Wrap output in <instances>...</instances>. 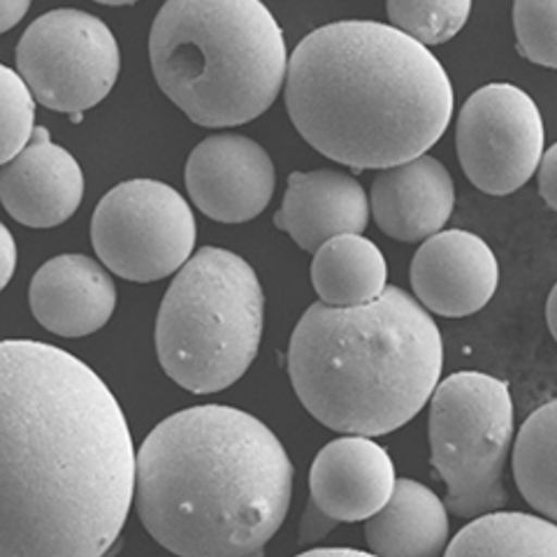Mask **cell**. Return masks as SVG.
I'll return each instance as SVG.
<instances>
[{"label":"cell","mask_w":557,"mask_h":557,"mask_svg":"<svg viewBox=\"0 0 557 557\" xmlns=\"http://www.w3.org/2000/svg\"><path fill=\"white\" fill-rule=\"evenodd\" d=\"M0 407V557L112 553L137 453L108 383L59 346L8 339Z\"/></svg>","instance_id":"1"},{"label":"cell","mask_w":557,"mask_h":557,"mask_svg":"<svg viewBox=\"0 0 557 557\" xmlns=\"http://www.w3.org/2000/svg\"><path fill=\"white\" fill-rule=\"evenodd\" d=\"M290 495L284 444L235 407L172 413L137 450V516L177 557H263Z\"/></svg>","instance_id":"2"},{"label":"cell","mask_w":557,"mask_h":557,"mask_svg":"<svg viewBox=\"0 0 557 557\" xmlns=\"http://www.w3.org/2000/svg\"><path fill=\"white\" fill-rule=\"evenodd\" d=\"M293 126L325 159L388 170L421 159L453 116V84L440 59L379 22H335L295 47L286 75Z\"/></svg>","instance_id":"3"},{"label":"cell","mask_w":557,"mask_h":557,"mask_svg":"<svg viewBox=\"0 0 557 557\" xmlns=\"http://www.w3.org/2000/svg\"><path fill=\"white\" fill-rule=\"evenodd\" d=\"M442 368L437 323L397 286L364 307L311 305L288 346V374L302 407L330 430L372 440L421 413Z\"/></svg>","instance_id":"4"},{"label":"cell","mask_w":557,"mask_h":557,"mask_svg":"<svg viewBox=\"0 0 557 557\" xmlns=\"http://www.w3.org/2000/svg\"><path fill=\"white\" fill-rule=\"evenodd\" d=\"M153 77L205 128H233L265 114L286 86L288 49L258 0H170L149 35Z\"/></svg>","instance_id":"5"},{"label":"cell","mask_w":557,"mask_h":557,"mask_svg":"<svg viewBox=\"0 0 557 557\" xmlns=\"http://www.w3.org/2000/svg\"><path fill=\"white\" fill-rule=\"evenodd\" d=\"M265 293L242 256L205 247L174 274L156 319V354L177 386L231 388L251 368L263 339Z\"/></svg>","instance_id":"6"},{"label":"cell","mask_w":557,"mask_h":557,"mask_svg":"<svg viewBox=\"0 0 557 557\" xmlns=\"http://www.w3.org/2000/svg\"><path fill=\"white\" fill-rule=\"evenodd\" d=\"M511 442L513 399L507 383L474 370L440 383L430 403V448L453 516L474 520L502 511L509 502L504 467Z\"/></svg>","instance_id":"7"},{"label":"cell","mask_w":557,"mask_h":557,"mask_svg":"<svg viewBox=\"0 0 557 557\" xmlns=\"http://www.w3.org/2000/svg\"><path fill=\"white\" fill-rule=\"evenodd\" d=\"M196 216L180 190L156 180H131L98 202L91 219L96 256L135 284L177 274L196 249Z\"/></svg>","instance_id":"8"},{"label":"cell","mask_w":557,"mask_h":557,"mask_svg":"<svg viewBox=\"0 0 557 557\" xmlns=\"http://www.w3.org/2000/svg\"><path fill=\"white\" fill-rule=\"evenodd\" d=\"M16 73L35 100L51 112L82 114L114 89L121 51L100 16L84 10H51L38 16L14 51Z\"/></svg>","instance_id":"9"},{"label":"cell","mask_w":557,"mask_h":557,"mask_svg":"<svg viewBox=\"0 0 557 557\" xmlns=\"http://www.w3.org/2000/svg\"><path fill=\"white\" fill-rule=\"evenodd\" d=\"M544 119L536 102L513 84H487L462 104L456 124L460 165L487 196H509L525 186L546 151Z\"/></svg>","instance_id":"10"},{"label":"cell","mask_w":557,"mask_h":557,"mask_svg":"<svg viewBox=\"0 0 557 557\" xmlns=\"http://www.w3.org/2000/svg\"><path fill=\"white\" fill-rule=\"evenodd\" d=\"M184 182L205 216L219 223H247L268 209L276 172L270 153L256 139L219 133L190 151Z\"/></svg>","instance_id":"11"},{"label":"cell","mask_w":557,"mask_h":557,"mask_svg":"<svg viewBox=\"0 0 557 557\" xmlns=\"http://www.w3.org/2000/svg\"><path fill=\"white\" fill-rule=\"evenodd\" d=\"M499 284V263L487 244L467 231H442L421 244L411 260L416 300L444 319L481 311Z\"/></svg>","instance_id":"12"},{"label":"cell","mask_w":557,"mask_h":557,"mask_svg":"<svg viewBox=\"0 0 557 557\" xmlns=\"http://www.w3.org/2000/svg\"><path fill=\"white\" fill-rule=\"evenodd\" d=\"M397 485L388 450L372 437L344 434L321 448L309 472L311 502L337 522H368Z\"/></svg>","instance_id":"13"},{"label":"cell","mask_w":557,"mask_h":557,"mask_svg":"<svg viewBox=\"0 0 557 557\" xmlns=\"http://www.w3.org/2000/svg\"><path fill=\"white\" fill-rule=\"evenodd\" d=\"M0 198L26 228H57L79 209L84 174L75 156L38 126L30 145L0 170Z\"/></svg>","instance_id":"14"},{"label":"cell","mask_w":557,"mask_h":557,"mask_svg":"<svg viewBox=\"0 0 557 557\" xmlns=\"http://www.w3.org/2000/svg\"><path fill=\"white\" fill-rule=\"evenodd\" d=\"M35 321L59 337L77 339L108 325L116 286L100 263L84 253H63L35 272L28 288Z\"/></svg>","instance_id":"15"},{"label":"cell","mask_w":557,"mask_h":557,"mask_svg":"<svg viewBox=\"0 0 557 557\" xmlns=\"http://www.w3.org/2000/svg\"><path fill=\"white\" fill-rule=\"evenodd\" d=\"M370 196L339 170L293 172L274 225L293 237L302 251L317 253L325 242L362 235L370 225Z\"/></svg>","instance_id":"16"},{"label":"cell","mask_w":557,"mask_h":557,"mask_svg":"<svg viewBox=\"0 0 557 557\" xmlns=\"http://www.w3.org/2000/svg\"><path fill=\"white\" fill-rule=\"evenodd\" d=\"M456 184L450 172L432 156L381 170L370 190V209L383 235L397 242H425L444 231Z\"/></svg>","instance_id":"17"},{"label":"cell","mask_w":557,"mask_h":557,"mask_svg":"<svg viewBox=\"0 0 557 557\" xmlns=\"http://www.w3.org/2000/svg\"><path fill=\"white\" fill-rule=\"evenodd\" d=\"M446 511L428 485L397 479L391 502L364 522V539L376 557H442L450 544Z\"/></svg>","instance_id":"18"},{"label":"cell","mask_w":557,"mask_h":557,"mask_svg":"<svg viewBox=\"0 0 557 557\" xmlns=\"http://www.w3.org/2000/svg\"><path fill=\"white\" fill-rule=\"evenodd\" d=\"M311 286L327 307H364L388 288L386 258L368 237H335L313 253Z\"/></svg>","instance_id":"19"},{"label":"cell","mask_w":557,"mask_h":557,"mask_svg":"<svg viewBox=\"0 0 557 557\" xmlns=\"http://www.w3.org/2000/svg\"><path fill=\"white\" fill-rule=\"evenodd\" d=\"M444 557H557V522L520 511L485 513L450 539Z\"/></svg>","instance_id":"20"},{"label":"cell","mask_w":557,"mask_h":557,"mask_svg":"<svg viewBox=\"0 0 557 557\" xmlns=\"http://www.w3.org/2000/svg\"><path fill=\"white\" fill-rule=\"evenodd\" d=\"M513 479L534 511L557 520V399L522 423L513 444Z\"/></svg>","instance_id":"21"},{"label":"cell","mask_w":557,"mask_h":557,"mask_svg":"<svg viewBox=\"0 0 557 557\" xmlns=\"http://www.w3.org/2000/svg\"><path fill=\"white\" fill-rule=\"evenodd\" d=\"M391 26L423 47L456 38L472 12L469 0H393L386 5Z\"/></svg>","instance_id":"22"},{"label":"cell","mask_w":557,"mask_h":557,"mask_svg":"<svg viewBox=\"0 0 557 557\" xmlns=\"http://www.w3.org/2000/svg\"><path fill=\"white\" fill-rule=\"evenodd\" d=\"M0 110H3V139H0V161L16 159L35 135V96L16 70L0 67Z\"/></svg>","instance_id":"23"},{"label":"cell","mask_w":557,"mask_h":557,"mask_svg":"<svg viewBox=\"0 0 557 557\" xmlns=\"http://www.w3.org/2000/svg\"><path fill=\"white\" fill-rule=\"evenodd\" d=\"M513 28L520 57L557 67V0H518Z\"/></svg>","instance_id":"24"},{"label":"cell","mask_w":557,"mask_h":557,"mask_svg":"<svg viewBox=\"0 0 557 557\" xmlns=\"http://www.w3.org/2000/svg\"><path fill=\"white\" fill-rule=\"evenodd\" d=\"M337 520L330 518L327 513H323L317 504L309 499L302 522H300V542L302 544H317L321 539H325L330 532L335 530Z\"/></svg>","instance_id":"25"},{"label":"cell","mask_w":557,"mask_h":557,"mask_svg":"<svg viewBox=\"0 0 557 557\" xmlns=\"http://www.w3.org/2000/svg\"><path fill=\"white\" fill-rule=\"evenodd\" d=\"M539 194L557 212V143L544 151L542 165H539Z\"/></svg>","instance_id":"26"},{"label":"cell","mask_w":557,"mask_h":557,"mask_svg":"<svg viewBox=\"0 0 557 557\" xmlns=\"http://www.w3.org/2000/svg\"><path fill=\"white\" fill-rule=\"evenodd\" d=\"M30 3L28 0H0V30L8 33L24 20Z\"/></svg>","instance_id":"27"},{"label":"cell","mask_w":557,"mask_h":557,"mask_svg":"<svg viewBox=\"0 0 557 557\" xmlns=\"http://www.w3.org/2000/svg\"><path fill=\"white\" fill-rule=\"evenodd\" d=\"M16 260H20V251H16V242L10 233L8 225H3V278H0V286H8L10 278L14 274Z\"/></svg>","instance_id":"28"},{"label":"cell","mask_w":557,"mask_h":557,"mask_svg":"<svg viewBox=\"0 0 557 557\" xmlns=\"http://www.w3.org/2000/svg\"><path fill=\"white\" fill-rule=\"evenodd\" d=\"M295 557H376V555L356 550V548H313V550H307V553L295 555Z\"/></svg>","instance_id":"29"},{"label":"cell","mask_w":557,"mask_h":557,"mask_svg":"<svg viewBox=\"0 0 557 557\" xmlns=\"http://www.w3.org/2000/svg\"><path fill=\"white\" fill-rule=\"evenodd\" d=\"M546 321L550 327V335L557 342V284L553 286L550 295H548V305H546Z\"/></svg>","instance_id":"30"},{"label":"cell","mask_w":557,"mask_h":557,"mask_svg":"<svg viewBox=\"0 0 557 557\" xmlns=\"http://www.w3.org/2000/svg\"><path fill=\"white\" fill-rule=\"evenodd\" d=\"M119 548H121V544H119V546H116V548H114V550H112V553H108V555H104V557H114V555H116V553H119Z\"/></svg>","instance_id":"31"}]
</instances>
